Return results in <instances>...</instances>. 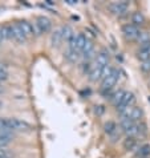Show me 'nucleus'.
Wrapping results in <instances>:
<instances>
[{"label":"nucleus","mask_w":150,"mask_h":158,"mask_svg":"<svg viewBox=\"0 0 150 158\" xmlns=\"http://www.w3.org/2000/svg\"><path fill=\"white\" fill-rule=\"evenodd\" d=\"M120 126L122 131L125 134H127V137H135L137 134L141 133V124H138V122H134L131 120H127V118H125V120H121L120 122Z\"/></svg>","instance_id":"1"},{"label":"nucleus","mask_w":150,"mask_h":158,"mask_svg":"<svg viewBox=\"0 0 150 158\" xmlns=\"http://www.w3.org/2000/svg\"><path fill=\"white\" fill-rule=\"evenodd\" d=\"M121 116V120H125V118H127V120H131L134 122H138L141 121V118L144 117V112L142 109L138 108V106H130V108H126L123 109V110L118 112Z\"/></svg>","instance_id":"2"},{"label":"nucleus","mask_w":150,"mask_h":158,"mask_svg":"<svg viewBox=\"0 0 150 158\" xmlns=\"http://www.w3.org/2000/svg\"><path fill=\"white\" fill-rule=\"evenodd\" d=\"M51 28H52V23L47 16H39L36 19V23H35V32H36V35L49 32Z\"/></svg>","instance_id":"3"},{"label":"nucleus","mask_w":150,"mask_h":158,"mask_svg":"<svg viewBox=\"0 0 150 158\" xmlns=\"http://www.w3.org/2000/svg\"><path fill=\"white\" fill-rule=\"evenodd\" d=\"M86 41H88V39L85 37V35H84V33H77V35L74 33V36L68 41L69 43L68 44L69 49H73V51L80 52V51H82V48L86 44Z\"/></svg>","instance_id":"4"},{"label":"nucleus","mask_w":150,"mask_h":158,"mask_svg":"<svg viewBox=\"0 0 150 158\" xmlns=\"http://www.w3.org/2000/svg\"><path fill=\"white\" fill-rule=\"evenodd\" d=\"M129 6L130 4L127 2H113L108 6V10L112 12L113 15H117V16H122L125 15L127 11H129Z\"/></svg>","instance_id":"5"},{"label":"nucleus","mask_w":150,"mask_h":158,"mask_svg":"<svg viewBox=\"0 0 150 158\" xmlns=\"http://www.w3.org/2000/svg\"><path fill=\"white\" fill-rule=\"evenodd\" d=\"M141 31L135 27V25H133L131 23H127L125 25H122V35L123 37L126 39V40H137L138 39V35H140Z\"/></svg>","instance_id":"6"},{"label":"nucleus","mask_w":150,"mask_h":158,"mask_svg":"<svg viewBox=\"0 0 150 158\" xmlns=\"http://www.w3.org/2000/svg\"><path fill=\"white\" fill-rule=\"evenodd\" d=\"M118 77H120V72L116 68L113 69V72L109 74L108 77H105L102 80V92H109L112 88L117 84Z\"/></svg>","instance_id":"7"},{"label":"nucleus","mask_w":150,"mask_h":158,"mask_svg":"<svg viewBox=\"0 0 150 158\" xmlns=\"http://www.w3.org/2000/svg\"><path fill=\"white\" fill-rule=\"evenodd\" d=\"M134 104H135V96L131 93V92H126V94H125V97L122 98L121 104L117 106V110L121 112V110H123V109H126V108L134 106Z\"/></svg>","instance_id":"8"},{"label":"nucleus","mask_w":150,"mask_h":158,"mask_svg":"<svg viewBox=\"0 0 150 158\" xmlns=\"http://www.w3.org/2000/svg\"><path fill=\"white\" fill-rule=\"evenodd\" d=\"M16 24L19 25V28L23 31V33L27 37H31V36H33V35H36V32H35V25H32V23H29L28 20H20V21H17Z\"/></svg>","instance_id":"9"},{"label":"nucleus","mask_w":150,"mask_h":158,"mask_svg":"<svg viewBox=\"0 0 150 158\" xmlns=\"http://www.w3.org/2000/svg\"><path fill=\"white\" fill-rule=\"evenodd\" d=\"M102 72H104V67H102V65L94 63V65H92V69L89 72V78L92 81L100 80V78H102Z\"/></svg>","instance_id":"10"},{"label":"nucleus","mask_w":150,"mask_h":158,"mask_svg":"<svg viewBox=\"0 0 150 158\" xmlns=\"http://www.w3.org/2000/svg\"><path fill=\"white\" fill-rule=\"evenodd\" d=\"M11 28H12V39H15L17 43H21V44L27 41L28 37L23 33V31L19 28V25H17V24H12Z\"/></svg>","instance_id":"11"},{"label":"nucleus","mask_w":150,"mask_h":158,"mask_svg":"<svg viewBox=\"0 0 150 158\" xmlns=\"http://www.w3.org/2000/svg\"><path fill=\"white\" fill-rule=\"evenodd\" d=\"M137 57L141 63L150 60V44H145V45L140 47V49L137 51Z\"/></svg>","instance_id":"12"},{"label":"nucleus","mask_w":150,"mask_h":158,"mask_svg":"<svg viewBox=\"0 0 150 158\" xmlns=\"http://www.w3.org/2000/svg\"><path fill=\"white\" fill-rule=\"evenodd\" d=\"M145 21H146V19H145V15L141 11H135L131 14V24L135 25L137 28L141 27V25H144Z\"/></svg>","instance_id":"13"},{"label":"nucleus","mask_w":150,"mask_h":158,"mask_svg":"<svg viewBox=\"0 0 150 158\" xmlns=\"http://www.w3.org/2000/svg\"><path fill=\"white\" fill-rule=\"evenodd\" d=\"M61 41H63V33H61V29H55L51 35V45L52 47H60Z\"/></svg>","instance_id":"14"},{"label":"nucleus","mask_w":150,"mask_h":158,"mask_svg":"<svg viewBox=\"0 0 150 158\" xmlns=\"http://www.w3.org/2000/svg\"><path fill=\"white\" fill-rule=\"evenodd\" d=\"M125 94H126V92L123 89H118L117 92H114V93L110 96V100H112V102H113V105L116 108L121 104V101H122L123 97H125Z\"/></svg>","instance_id":"15"},{"label":"nucleus","mask_w":150,"mask_h":158,"mask_svg":"<svg viewBox=\"0 0 150 158\" xmlns=\"http://www.w3.org/2000/svg\"><path fill=\"white\" fill-rule=\"evenodd\" d=\"M96 63L102 65V67H106L109 65V53L106 51H101L98 55H97V59H96Z\"/></svg>","instance_id":"16"},{"label":"nucleus","mask_w":150,"mask_h":158,"mask_svg":"<svg viewBox=\"0 0 150 158\" xmlns=\"http://www.w3.org/2000/svg\"><path fill=\"white\" fill-rule=\"evenodd\" d=\"M137 148V139L135 137H126L123 139V149L127 152H131Z\"/></svg>","instance_id":"17"},{"label":"nucleus","mask_w":150,"mask_h":158,"mask_svg":"<svg viewBox=\"0 0 150 158\" xmlns=\"http://www.w3.org/2000/svg\"><path fill=\"white\" fill-rule=\"evenodd\" d=\"M141 45H145V44H150V31H141L138 35V39H137Z\"/></svg>","instance_id":"18"},{"label":"nucleus","mask_w":150,"mask_h":158,"mask_svg":"<svg viewBox=\"0 0 150 158\" xmlns=\"http://www.w3.org/2000/svg\"><path fill=\"white\" fill-rule=\"evenodd\" d=\"M104 129H105V133H106L108 135H114L117 133V125H116V122H113V121H108L106 124H105L104 126Z\"/></svg>","instance_id":"19"},{"label":"nucleus","mask_w":150,"mask_h":158,"mask_svg":"<svg viewBox=\"0 0 150 158\" xmlns=\"http://www.w3.org/2000/svg\"><path fill=\"white\" fill-rule=\"evenodd\" d=\"M65 57H67V60L70 61V63H77L78 59H80V55H78L77 51L68 49L67 52H65Z\"/></svg>","instance_id":"20"},{"label":"nucleus","mask_w":150,"mask_h":158,"mask_svg":"<svg viewBox=\"0 0 150 158\" xmlns=\"http://www.w3.org/2000/svg\"><path fill=\"white\" fill-rule=\"evenodd\" d=\"M61 33H63V40H67V41H69L70 39L74 36L73 29L70 28L69 25H65V27L61 28Z\"/></svg>","instance_id":"21"},{"label":"nucleus","mask_w":150,"mask_h":158,"mask_svg":"<svg viewBox=\"0 0 150 158\" xmlns=\"http://www.w3.org/2000/svg\"><path fill=\"white\" fill-rule=\"evenodd\" d=\"M0 33H2V36H3V40L12 39V28H11V25H3V27H0Z\"/></svg>","instance_id":"22"},{"label":"nucleus","mask_w":150,"mask_h":158,"mask_svg":"<svg viewBox=\"0 0 150 158\" xmlns=\"http://www.w3.org/2000/svg\"><path fill=\"white\" fill-rule=\"evenodd\" d=\"M138 156L141 158H148L150 156V143L141 145L140 149H138Z\"/></svg>","instance_id":"23"},{"label":"nucleus","mask_w":150,"mask_h":158,"mask_svg":"<svg viewBox=\"0 0 150 158\" xmlns=\"http://www.w3.org/2000/svg\"><path fill=\"white\" fill-rule=\"evenodd\" d=\"M93 44H92V41L90 40H88L86 41V44L84 45V48H82V53H84V56L85 57H89V56H92V53H93Z\"/></svg>","instance_id":"24"},{"label":"nucleus","mask_w":150,"mask_h":158,"mask_svg":"<svg viewBox=\"0 0 150 158\" xmlns=\"http://www.w3.org/2000/svg\"><path fill=\"white\" fill-rule=\"evenodd\" d=\"M7 78H8V71H7V68L4 67V65L0 64V82L6 81Z\"/></svg>","instance_id":"25"},{"label":"nucleus","mask_w":150,"mask_h":158,"mask_svg":"<svg viewBox=\"0 0 150 158\" xmlns=\"http://www.w3.org/2000/svg\"><path fill=\"white\" fill-rule=\"evenodd\" d=\"M141 69H142L144 72H146V73H149L150 72V60H148V61H144V63H141Z\"/></svg>","instance_id":"26"},{"label":"nucleus","mask_w":150,"mask_h":158,"mask_svg":"<svg viewBox=\"0 0 150 158\" xmlns=\"http://www.w3.org/2000/svg\"><path fill=\"white\" fill-rule=\"evenodd\" d=\"M0 158H8L6 150H3V149H0Z\"/></svg>","instance_id":"27"},{"label":"nucleus","mask_w":150,"mask_h":158,"mask_svg":"<svg viewBox=\"0 0 150 158\" xmlns=\"http://www.w3.org/2000/svg\"><path fill=\"white\" fill-rule=\"evenodd\" d=\"M3 41V36H2V33H0V43Z\"/></svg>","instance_id":"28"},{"label":"nucleus","mask_w":150,"mask_h":158,"mask_svg":"<svg viewBox=\"0 0 150 158\" xmlns=\"http://www.w3.org/2000/svg\"><path fill=\"white\" fill-rule=\"evenodd\" d=\"M0 106H2V102H0Z\"/></svg>","instance_id":"29"}]
</instances>
